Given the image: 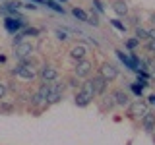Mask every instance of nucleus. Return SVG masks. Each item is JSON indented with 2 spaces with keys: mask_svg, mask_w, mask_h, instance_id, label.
I'll return each instance as SVG.
<instances>
[{
  "mask_svg": "<svg viewBox=\"0 0 155 145\" xmlns=\"http://www.w3.org/2000/svg\"><path fill=\"white\" fill-rule=\"evenodd\" d=\"M14 76L18 77V79H21V81H25V83H31L33 79L39 76V72H37V66H35V62L31 60V58H25V60H21L19 64L14 68V72H12Z\"/></svg>",
  "mask_w": 155,
  "mask_h": 145,
  "instance_id": "obj_1",
  "label": "nucleus"
},
{
  "mask_svg": "<svg viewBox=\"0 0 155 145\" xmlns=\"http://www.w3.org/2000/svg\"><path fill=\"white\" fill-rule=\"evenodd\" d=\"M95 99V91H93V85H91V81L87 79L85 83H81V89L76 91L74 95V103L80 106V108H84V106L91 105V101Z\"/></svg>",
  "mask_w": 155,
  "mask_h": 145,
  "instance_id": "obj_2",
  "label": "nucleus"
},
{
  "mask_svg": "<svg viewBox=\"0 0 155 145\" xmlns=\"http://www.w3.org/2000/svg\"><path fill=\"white\" fill-rule=\"evenodd\" d=\"M64 91H66V83L64 81H54V83H51V91H48V97H47V105H56L62 101V97H64Z\"/></svg>",
  "mask_w": 155,
  "mask_h": 145,
  "instance_id": "obj_3",
  "label": "nucleus"
},
{
  "mask_svg": "<svg viewBox=\"0 0 155 145\" xmlns=\"http://www.w3.org/2000/svg\"><path fill=\"white\" fill-rule=\"evenodd\" d=\"M33 52H35V45H33L31 41H21L19 45L14 47V58H16L18 62L25 60V58H31Z\"/></svg>",
  "mask_w": 155,
  "mask_h": 145,
  "instance_id": "obj_4",
  "label": "nucleus"
},
{
  "mask_svg": "<svg viewBox=\"0 0 155 145\" xmlns=\"http://www.w3.org/2000/svg\"><path fill=\"white\" fill-rule=\"evenodd\" d=\"M147 112H149V105H147V101L138 99V101H134V103H130V105H128V116H130V118H140V120H142Z\"/></svg>",
  "mask_w": 155,
  "mask_h": 145,
  "instance_id": "obj_5",
  "label": "nucleus"
},
{
  "mask_svg": "<svg viewBox=\"0 0 155 145\" xmlns=\"http://www.w3.org/2000/svg\"><path fill=\"white\" fill-rule=\"evenodd\" d=\"M91 72H93V62L91 60H80L76 62V68H74V76L80 77V79H87V77H91Z\"/></svg>",
  "mask_w": 155,
  "mask_h": 145,
  "instance_id": "obj_6",
  "label": "nucleus"
},
{
  "mask_svg": "<svg viewBox=\"0 0 155 145\" xmlns=\"http://www.w3.org/2000/svg\"><path fill=\"white\" fill-rule=\"evenodd\" d=\"M39 77H41L43 83H54L58 79V70L52 64H45L39 68Z\"/></svg>",
  "mask_w": 155,
  "mask_h": 145,
  "instance_id": "obj_7",
  "label": "nucleus"
},
{
  "mask_svg": "<svg viewBox=\"0 0 155 145\" xmlns=\"http://www.w3.org/2000/svg\"><path fill=\"white\" fill-rule=\"evenodd\" d=\"M25 27H27L25 19L10 18V16H6V19H4V29H6L8 33H12V35H16V33H19L21 29H25Z\"/></svg>",
  "mask_w": 155,
  "mask_h": 145,
  "instance_id": "obj_8",
  "label": "nucleus"
},
{
  "mask_svg": "<svg viewBox=\"0 0 155 145\" xmlns=\"http://www.w3.org/2000/svg\"><path fill=\"white\" fill-rule=\"evenodd\" d=\"M99 74L105 77L107 81H114L116 77H118V68L114 64H110V62H103L99 68Z\"/></svg>",
  "mask_w": 155,
  "mask_h": 145,
  "instance_id": "obj_9",
  "label": "nucleus"
},
{
  "mask_svg": "<svg viewBox=\"0 0 155 145\" xmlns=\"http://www.w3.org/2000/svg\"><path fill=\"white\" fill-rule=\"evenodd\" d=\"M89 81H91V85H93V91H95V97H99V95H105V91H107V85H109V81L105 79L101 74H97L93 77H89Z\"/></svg>",
  "mask_w": 155,
  "mask_h": 145,
  "instance_id": "obj_10",
  "label": "nucleus"
},
{
  "mask_svg": "<svg viewBox=\"0 0 155 145\" xmlns=\"http://www.w3.org/2000/svg\"><path fill=\"white\" fill-rule=\"evenodd\" d=\"M87 52H89V50H87V47L84 45V43H76V45L70 47V58H72V60H76V62L85 60Z\"/></svg>",
  "mask_w": 155,
  "mask_h": 145,
  "instance_id": "obj_11",
  "label": "nucleus"
},
{
  "mask_svg": "<svg viewBox=\"0 0 155 145\" xmlns=\"http://www.w3.org/2000/svg\"><path fill=\"white\" fill-rule=\"evenodd\" d=\"M110 95H113L116 106H128L130 105V97H128V93H126L124 89H114Z\"/></svg>",
  "mask_w": 155,
  "mask_h": 145,
  "instance_id": "obj_12",
  "label": "nucleus"
},
{
  "mask_svg": "<svg viewBox=\"0 0 155 145\" xmlns=\"http://www.w3.org/2000/svg\"><path fill=\"white\" fill-rule=\"evenodd\" d=\"M140 122H142V130H143V132L153 134V130H155V112H151V110H149V112L145 114L143 118L140 120Z\"/></svg>",
  "mask_w": 155,
  "mask_h": 145,
  "instance_id": "obj_13",
  "label": "nucleus"
},
{
  "mask_svg": "<svg viewBox=\"0 0 155 145\" xmlns=\"http://www.w3.org/2000/svg\"><path fill=\"white\" fill-rule=\"evenodd\" d=\"M113 12L118 18H126V16H128L130 8H128V4H126V0H114V2H113Z\"/></svg>",
  "mask_w": 155,
  "mask_h": 145,
  "instance_id": "obj_14",
  "label": "nucleus"
},
{
  "mask_svg": "<svg viewBox=\"0 0 155 145\" xmlns=\"http://www.w3.org/2000/svg\"><path fill=\"white\" fill-rule=\"evenodd\" d=\"M72 16L76 19H80V21H85V23H87V19H89V14H87L85 10H81V8H74L72 10Z\"/></svg>",
  "mask_w": 155,
  "mask_h": 145,
  "instance_id": "obj_15",
  "label": "nucleus"
},
{
  "mask_svg": "<svg viewBox=\"0 0 155 145\" xmlns=\"http://www.w3.org/2000/svg\"><path fill=\"white\" fill-rule=\"evenodd\" d=\"M134 37L138 39L140 43H142V41H147V29H143L142 25L134 27Z\"/></svg>",
  "mask_w": 155,
  "mask_h": 145,
  "instance_id": "obj_16",
  "label": "nucleus"
},
{
  "mask_svg": "<svg viewBox=\"0 0 155 145\" xmlns=\"http://www.w3.org/2000/svg\"><path fill=\"white\" fill-rule=\"evenodd\" d=\"M47 8H51V10H54V12H58V14H64L66 10L62 8V6H58V2H54V0H47V4H45Z\"/></svg>",
  "mask_w": 155,
  "mask_h": 145,
  "instance_id": "obj_17",
  "label": "nucleus"
},
{
  "mask_svg": "<svg viewBox=\"0 0 155 145\" xmlns=\"http://www.w3.org/2000/svg\"><path fill=\"white\" fill-rule=\"evenodd\" d=\"M19 33H21L23 37H25V35H31V37H39V33H41V31H39V29H35V27H25V29H21Z\"/></svg>",
  "mask_w": 155,
  "mask_h": 145,
  "instance_id": "obj_18",
  "label": "nucleus"
},
{
  "mask_svg": "<svg viewBox=\"0 0 155 145\" xmlns=\"http://www.w3.org/2000/svg\"><path fill=\"white\" fill-rule=\"evenodd\" d=\"M68 85L72 87V89H81V83H80V77H76V76H72L70 79H68Z\"/></svg>",
  "mask_w": 155,
  "mask_h": 145,
  "instance_id": "obj_19",
  "label": "nucleus"
},
{
  "mask_svg": "<svg viewBox=\"0 0 155 145\" xmlns=\"http://www.w3.org/2000/svg\"><path fill=\"white\" fill-rule=\"evenodd\" d=\"M140 47V41H138V39H128V41H126V48H128V50H136V48H138Z\"/></svg>",
  "mask_w": 155,
  "mask_h": 145,
  "instance_id": "obj_20",
  "label": "nucleus"
},
{
  "mask_svg": "<svg viewBox=\"0 0 155 145\" xmlns=\"http://www.w3.org/2000/svg\"><path fill=\"white\" fill-rule=\"evenodd\" d=\"M87 23H89V25H93V27H97V25H99V16L91 12V14H89V19H87Z\"/></svg>",
  "mask_w": 155,
  "mask_h": 145,
  "instance_id": "obj_21",
  "label": "nucleus"
},
{
  "mask_svg": "<svg viewBox=\"0 0 155 145\" xmlns=\"http://www.w3.org/2000/svg\"><path fill=\"white\" fill-rule=\"evenodd\" d=\"M110 23H113V25H114L116 29H118V31H122V33L126 31V25H124L122 21H120V19H110Z\"/></svg>",
  "mask_w": 155,
  "mask_h": 145,
  "instance_id": "obj_22",
  "label": "nucleus"
},
{
  "mask_svg": "<svg viewBox=\"0 0 155 145\" xmlns=\"http://www.w3.org/2000/svg\"><path fill=\"white\" fill-rule=\"evenodd\" d=\"M145 50L155 56V41H145Z\"/></svg>",
  "mask_w": 155,
  "mask_h": 145,
  "instance_id": "obj_23",
  "label": "nucleus"
},
{
  "mask_svg": "<svg viewBox=\"0 0 155 145\" xmlns=\"http://www.w3.org/2000/svg\"><path fill=\"white\" fill-rule=\"evenodd\" d=\"M56 37L60 39V41H68V33L64 29H56Z\"/></svg>",
  "mask_w": 155,
  "mask_h": 145,
  "instance_id": "obj_24",
  "label": "nucleus"
},
{
  "mask_svg": "<svg viewBox=\"0 0 155 145\" xmlns=\"http://www.w3.org/2000/svg\"><path fill=\"white\" fill-rule=\"evenodd\" d=\"M147 41H155V25L147 29Z\"/></svg>",
  "mask_w": 155,
  "mask_h": 145,
  "instance_id": "obj_25",
  "label": "nucleus"
},
{
  "mask_svg": "<svg viewBox=\"0 0 155 145\" xmlns=\"http://www.w3.org/2000/svg\"><path fill=\"white\" fill-rule=\"evenodd\" d=\"M93 6H95V10H97V12H99V14H103V12H105V8H103V4H101V2H99V0H93Z\"/></svg>",
  "mask_w": 155,
  "mask_h": 145,
  "instance_id": "obj_26",
  "label": "nucleus"
},
{
  "mask_svg": "<svg viewBox=\"0 0 155 145\" xmlns=\"http://www.w3.org/2000/svg\"><path fill=\"white\" fill-rule=\"evenodd\" d=\"M132 91L140 97V99H142V87H140V85H136V83H134V85H132Z\"/></svg>",
  "mask_w": 155,
  "mask_h": 145,
  "instance_id": "obj_27",
  "label": "nucleus"
},
{
  "mask_svg": "<svg viewBox=\"0 0 155 145\" xmlns=\"http://www.w3.org/2000/svg\"><path fill=\"white\" fill-rule=\"evenodd\" d=\"M4 95H6V85L0 83V99H4Z\"/></svg>",
  "mask_w": 155,
  "mask_h": 145,
  "instance_id": "obj_28",
  "label": "nucleus"
},
{
  "mask_svg": "<svg viewBox=\"0 0 155 145\" xmlns=\"http://www.w3.org/2000/svg\"><path fill=\"white\" fill-rule=\"evenodd\" d=\"M23 8H25V10H31V12H33V10H37V6H35V4H33V2L25 4V6H23Z\"/></svg>",
  "mask_w": 155,
  "mask_h": 145,
  "instance_id": "obj_29",
  "label": "nucleus"
},
{
  "mask_svg": "<svg viewBox=\"0 0 155 145\" xmlns=\"http://www.w3.org/2000/svg\"><path fill=\"white\" fill-rule=\"evenodd\" d=\"M147 105H155V95L149 97V103H147Z\"/></svg>",
  "mask_w": 155,
  "mask_h": 145,
  "instance_id": "obj_30",
  "label": "nucleus"
},
{
  "mask_svg": "<svg viewBox=\"0 0 155 145\" xmlns=\"http://www.w3.org/2000/svg\"><path fill=\"white\" fill-rule=\"evenodd\" d=\"M149 21H151V23H153V25H155V12L151 14V16H149Z\"/></svg>",
  "mask_w": 155,
  "mask_h": 145,
  "instance_id": "obj_31",
  "label": "nucleus"
},
{
  "mask_svg": "<svg viewBox=\"0 0 155 145\" xmlns=\"http://www.w3.org/2000/svg\"><path fill=\"white\" fill-rule=\"evenodd\" d=\"M29 2H39V4H47V0H29Z\"/></svg>",
  "mask_w": 155,
  "mask_h": 145,
  "instance_id": "obj_32",
  "label": "nucleus"
},
{
  "mask_svg": "<svg viewBox=\"0 0 155 145\" xmlns=\"http://www.w3.org/2000/svg\"><path fill=\"white\" fill-rule=\"evenodd\" d=\"M4 62H6V56H4V54H0V64H4Z\"/></svg>",
  "mask_w": 155,
  "mask_h": 145,
  "instance_id": "obj_33",
  "label": "nucleus"
},
{
  "mask_svg": "<svg viewBox=\"0 0 155 145\" xmlns=\"http://www.w3.org/2000/svg\"><path fill=\"white\" fill-rule=\"evenodd\" d=\"M153 141H155V130H153Z\"/></svg>",
  "mask_w": 155,
  "mask_h": 145,
  "instance_id": "obj_34",
  "label": "nucleus"
},
{
  "mask_svg": "<svg viewBox=\"0 0 155 145\" xmlns=\"http://www.w3.org/2000/svg\"><path fill=\"white\" fill-rule=\"evenodd\" d=\"M0 2H4V0H0Z\"/></svg>",
  "mask_w": 155,
  "mask_h": 145,
  "instance_id": "obj_35",
  "label": "nucleus"
}]
</instances>
